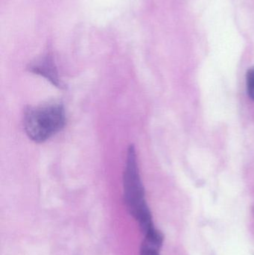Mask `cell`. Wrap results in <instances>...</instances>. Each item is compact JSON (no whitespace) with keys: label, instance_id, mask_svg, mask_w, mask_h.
Listing matches in <instances>:
<instances>
[{"label":"cell","instance_id":"1","mask_svg":"<svg viewBox=\"0 0 254 255\" xmlns=\"http://www.w3.org/2000/svg\"><path fill=\"white\" fill-rule=\"evenodd\" d=\"M124 200L130 214L139 223L144 235L155 229L152 213L146 200L144 186L140 177L135 147L131 145L127 151L123 173Z\"/></svg>","mask_w":254,"mask_h":255},{"label":"cell","instance_id":"2","mask_svg":"<svg viewBox=\"0 0 254 255\" xmlns=\"http://www.w3.org/2000/svg\"><path fill=\"white\" fill-rule=\"evenodd\" d=\"M65 124V110L60 103L28 107L24 112L25 133L30 139L37 143L50 139L61 131Z\"/></svg>","mask_w":254,"mask_h":255},{"label":"cell","instance_id":"4","mask_svg":"<svg viewBox=\"0 0 254 255\" xmlns=\"http://www.w3.org/2000/svg\"><path fill=\"white\" fill-rule=\"evenodd\" d=\"M247 90L249 97L254 101V67L249 69L246 75Z\"/></svg>","mask_w":254,"mask_h":255},{"label":"cell","instance_id":"3","mask_svg":"<svg viewBox=\"0 0 254 255\" xmlns=\"http://www.w3.org/2000/svg\"><path fill=\"white\" fill-rule=\"evenodd\" d=\"M28 70L30 73L43 76L56 88L60 89L64 88L62 82L60 79L53 56L50 52H46L43 56L35 60L34 62L31 63L28 65Z\"/></svg>","mask_w":254,"mask_h":255}]
</instances>
